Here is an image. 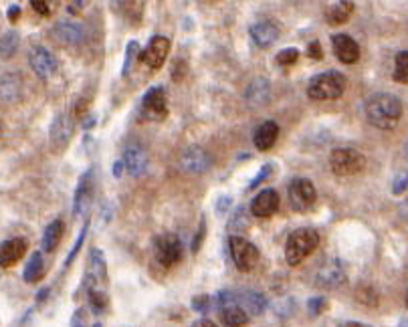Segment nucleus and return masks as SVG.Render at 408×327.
Wrapping results in <instances>:
<instances>
[{"instance_id":"f257e3e1","label":"nucleus","mask_w":408,"mask_h":327,"mask_svg":"<svg viewBox=\"0 0 408 327\" xmlns=\"http://www.w3.org/2000/svg\"><path fill=\"white\" fill-rule=\"evenodd\" d=\"M402 116V104L392 93H376L366 101V118L380 130H392Z\"/></svg>"},{"instance_id":"f03ea898","label":"nucleus","mask_w":408,"mask_h":327,"mask_svg":"<svg viewBox=\"0 0 408 327\" xmlns=\"http://www.w3.org/2000/svg\"><path fill=\"white\" fill-rule=\"evenodd\" d=\"M346 77L338 71H326V73L316 75L309 85H307V95L316 101H328V99H338L346 91Z\"/></svg>"},{"instance_id":"7ed1b4c3","label":"nucleus","mask_w":408,"mask_h":327,"mask_svg":"<svg viewBox=\"0 0 408 327\" xmlns=\"http://www.w3.org/2000/svg\"><path fill=\"white\" fill-rule=\"evenodd\" d=\"M319 245V235L311 228H297L293 230L288 238V245H285V259L291 267L299 265L302 261H305L309 254L318 249Z\"/></svg>"},{"instance_id":"20e7f679","label":"nucleus","mask_w":408,"mask_h":327,"mask_svg":"<svg viewBox=\"0 0 408 327\" xmlns=\"http://www.w3.org/2000/svg\"><path fill=\"white\" fill-rule=\"evenodd\" d=\"M366 166V158L358 149L335 148L330 154V168L335 176H352L362 172Z\"/></svg>"},{"instance_id":"39448f33","label":"nucleus","mask_w":408,"mask_h":327,"mask_svg":"<svg viewBox=\"0 0 408 327\" xmlns=\"http://www.w3.org/2000/svg\"><path fill=\"white\" fill-rule=\"evenodd\" d=\"M228 247H230V257H233V263L235 267L242 271V273H249L259 265V259L261 253L259 249L247 238L242 237H230L228 240Z\"/></svg>"},{"instance_id":"423d86ee","label":"nucleus","mask_w":408,"mask_h":327,"mask_svg":"<svg viewBox=\"0 0 408 327\" xmlns=\"http://www.w3.org/2000/svg\"><path fill=\"white\" fill-rule=\"evenodd\" d=\"M289 200H291V209L295 212H307L316 204V198H318V192H316V186L314 182L307 178H295L288 188Z\"/></svg>"},{"instance_id":"0eeeda50","label":"nucleus","mask_w":408,"mask_h":327,"mask_svg":"<svg viewBox=\"0 0 408 327\" xmlns=\"http://www.w3.org/2000/svg\"><path fill=\"white\" fill-rule=\"evenodd\" d=\"M154 251H156V259L160 265L164 267H172L176 263H180L182 259V240L176 235H160L156 238V245H154Z\"/></svg>"},{"instance_id":"6e6552de","label":"nucleus","mask_w":408,"mask_h":327,"mask_svg":"<svg viewBox=\"0 0 408 327\" xmlns=\"http://www.w3.org/2000/svg\"><path fill=\"white\" fill-rule=\"evenodd\" d=\"M142 111L146 118L154 119V121H162L168 118V97L164 87L156 85L146 91L144 99H142Z\"/></svg>"},{"instance_id":"1a4fd4ad","label":"nucleus","mask_w":408,"mask_h":327,"mask_svg":"<svg viewBox=\"0 0 408 327\" xmlns=\"http://www.w3.org/2000/svg\"><path fill=\"white\" fill-rule=\"evenodd\" d=\"M168 53H170V39L162 37V35H156L148 43L146 51L140 55V59L144 61L150 69H160L166 61Z\"/></svg>"},{"instance_id":"9d476101","label":"nucleus","mask_w":408,"mask_h":327,"mask_svg":"<svg viewBox=\"0 0 408 327\" xmlns=\"http://www.w3.org/2000/svg\"><path fill=\"white\" fill-rule=\"evenodd\" d=\"M30 69L41 79H51L57 71V61L47 51L45 47H32L29 55Z\"/></svg>"},{"instance_id":"9b49d317","label":"nucleus","mask_w":408,"mask_h":327,"mask_svg":"<svg viewBox=\"0 0 408 327\" xmlns=\"http://www.w3.org/2000/svg\"><path fill=\"white\" fill-rule=\"evenodd\" d=\"M73 130H75L73 118L67 116V113H61L59 118L53 121V125H51V146H53V149L63 152V149L67 148L69 142H71Z\"/></svg>"},{"instance_id":"f8f14e48","label":"nucleus","mask_w":408,"mask_h":327,"mask_svg":"<svg viewBox=\"0 0 408 327\" xmlns=\"http://www.w3.org/2000/svg\"><path fill=\"white\" fill-rule=\"evenodd\" d=\"M180 168L188 174H202L211 168V156L202 148L192 146V148L182 152Z\"/></svg>"},{"instance_id":"ddd939ff","label":"nucleus","mask_w":408,"mask_h":327,"mask_svg":"<svg viewBox=\"0 0 408 327\" xmlns=\"http://www.w3.org/2000/svg\"><path fill=\"white\" fill-rule=\"evenodd\" d=\"M344 279H346V273H344V267L338 259L326 261L318 271V277H316V281L321 289H335L338 285L344 283Z\"/></svg>"},{"instance_id":"4468645a","label":"nucleus","mask_w":408,"mask_h":327,"mask_svg":"<svg viewBox=\"0 0 408 327\" xmlns=\"http://www.w3.org/2000/svg\"><path fill=\"white\" fill-rule=\"evenodd\" d=\"M106 257H104V253L99 249H91L89 271H87V291L101 289V285L106 283Z\"/></svg>"},{"instance_id":"2eb2a0df","label":"nucleus","mask_w":408,"mask_h":327,"mask_svg":"<svg viewBox=\"0 0 408 327\" xmlns=\"http://www.w3.org/2000/svg\"><path fill=\"white\" fill-rule=\"evenodd\" d=\"M123 166L128 168V172L132 174V176H142L144 172H146V168H148V154H146V149L142 144H130L128 148H125V154H123Z\"/></svg>"},{"instance_id":"dca6fc26","label":"nucleus","mask_w":408,"mask_h":327,"mask_svg":"<svg viewBox=\"0 0 408 327\" xmlns=\"http://www.w3.org/2000/svg\"><path fill=\"white\" fill-rule=\"evenodd\" d=\"M277 210H279V194L271 190V188L259 192L255 196V200L251 202V212L257 218H269Z\"/></svg>"},{"instance_id":"f3484780","label":"nucleus","mask_w":408,"mask_h":327,"mask_svg":"<svg viewBox=\"0 0 408 327\" xmlns=\"http://www.w3.org/2000/svg\"><path fill=\"white\" fill-rule=\"evenodd\" d=\"M333 53L342 63H356L360 59V45L350 37V35H333L332 39Z\"/></svg>"},{"instance_id":"a211bd4d","label":"nucleus","mask_w":408,"mask_h":327,"mask_svg":"<svg viewBox=\"0 0 408 327\" xmlns=\"http://www.w3.org/2000/svg\"><path fill=\"white\" fill-rule=\"evenodd\" d=\"M25 253H27V240L25 238H11V240L2 242V247H0V267H13L23 259Z\"/></svg>"},{"instance_id":"6ab92c4d","label":"nucleus","mask_w":408,"mask_h":327,"mask_svg":"<svg viewBox=\"0 0 408 327\" xmlns=\"http://www.w3.org/2000/svg\"><path fill=\"white\" fill-rule=\"evenodd\" d=\"M251 39H253V43L261 49H267V47H271L277 39H279V29L269 23V20H259L255 25H251Z\"/></svg>"},{"instance_id":"aec40b11","label":"nucleus","mask_w":408,"mask_h":327,"mask_svg":"<svg viewBox=\"0 0 408 327\" xmlns=\"http://www.w3.org/2000/svg\"><path fill=\"white\" fill-rule=\"evenodd\" d=\"M55 37L59 39L63 45H79L85 39V30L81 25H77L73 20H59L55 25Z\"/></svg>"},{"instance_id":"412c9836","label":"nucleus","mask_w":408,"mask_h":327,"mask_svg":"<svg viewBox=\"0 0 408 327\" xmlns=\"http://www.w3.org/2000/svg\"><path fill=\"white\" fill-rule=\"evenodd\" d=\"M235 301L249 317H255L265 311V297L257 291H235Z\"/></svg>"},{"instance_id":"4be33fe9","label":"nucleus","mask_w":408,"mask_h":327,"mask_svg":"<svg viewBox=\"0 0 408 327\" xmlns=\"http://www.w3.org/2000/svg\"><path fill=\"white\" fill-rule=\"evenodd\" d=\"M269 97H271V87H269V81L263 79V77L255 79L245 91V99H247V104L251 105V107L267 105L269 104Z\"/></svg>"},{"instance_id":"5701e85b","label":"nucleus","mask_w":408,"mask_h":327,"mask_svg":"<svg viewBox=\"0 0 408 327\" xmlns=\"http://www.w3.org/2000/svg\"><path fill=\"white\" fill-rule=\"evenodd\" d=\"M93 172L87 170V174H83L81 176V182H79V186H77V192H75V206H73V212H75V216H81L87 206H89L91 202V196H93Z\"/></svg>"},{"instance_id":"b1692460","label":"nucleus","mask_w":408,"mask_h":327,"mask_svg":"<svg viewBox=\"0 0 408 327\" xmlns=\"http://www.w3.org/2000/svg\"><path fill=\"white\" fill-rule=\"evenodd\" d=\"M277 135H279V125L275 121H263L255 130L253 135V142H255V148L265 152V149H271L277 142Z\"/></svg>"},{"instance_id":"393cba45","label":"nucleus","mask_w":408,"mask_h":327,"mask_svg":"<svg viewBox=\"0 0 408 327\" xmlns=\"http://www.w3.org/2000/svg\"><path fill=\"white\" fill-rule=\"evenodd\" d=\"M20 87L23 81L16 73H6L0 77V101L6 104H15L16 99L20 97Z\"/></svg>"},{"instance_id":"a878e982","label":"nucleus","mask_w":408,"mask_h":327,"mask_svg":"<svg viewBox=\"0 0 408 327\" xmlns=\"http://www.w3.org/2000/svg\"><path fill=\"white\" fill-rule=\"evenodd\" d=\"M218 311H221L223 323L227 327H242L249 319H251V317L237 305V301H233V303H228L225 307H221Z\"/></svg>"},{"instance_id":"bb28decb","label":"nucleus","mask_w":408,"mask_h":327,"mask_svg":"<svg viewBox=\"0 0 408 327\" xmlns=\"http://www.w3.org/2000/svg\"><path fill=\"white\" fill-rule=\"evenodd\" d=\"M354 2H335L332 4L328 11H326V16H328V23L330 25H342V23H346L352 13H354Z\"/></svg>"},{"instance_id":"cd10ccee","label":"nucleus","mask_w":408,"mask_h":327,"mask_svg":"<svg viewBox=\"0 0 408 327\" xmlns=\"http://www.w3.org/2000/svg\"><path fill=\"white\" fill-rule=\"evenodd\" d=\"M63 233H65V224L63 221H53V223L47 226L45 237H43V249L45 253H53L59 245V240L63 238Z\"/></svg>"},{"instance_id":"c85d7f7f","label":"nucleus","mask_w":408,"mask_h":327,"mask_svg":"<svg viewBox=\"0 0 408 327\" xmlns=\"http://www.w3.org/2000/svg\"><path fill=\"white\" fill-rule=\"evenodd\" d=\"M45 275V263H43V254L35 253L30 257L29 265L25 269V281L37 283Z\"/></svg>"},{"instance_id":"c756f323","label":"nucleus","mask_w":408,"mask_h":327,"mask_svg":"<svg viewBox=\"0 0 408 327\" xmlns=\"http://www.w3.org/2000/svg\"><path fill=\"white\" fill-rule=\"evenodd\" d=\"M18 43H20V39H18V35H16L15 30L2 35V37H0V59H11V57H15Z\"/></svg>"},{"instance_id":"7c9ffc66","label":"nucleus","mask_w":408,"mask_h":327,"mask_svg":"<svg viewBox=\"0 0 408 327\" xmlns=\"http://www.w3.org/2000/svg\"><path fill=\"white\" fill-rule=\"evenodd\" d=\"M394 79L398 83H408V51H402L394 59Z\"/></svg>"},{"instance_id":"2f4dec72","label":"nucleus","mask_w":408,"mask_h":327,"mask_svg":"<svg viewBox=\"0 0 408 327\" xmlns=\"http://www.w3.org/2000/svg\"><path fill=\"white\" fill-rule=\"evenodd\" d=\"M87 293H89V303H91V307H93V311L95 313L104 311L107 305L106 293H104L101 289H93V291H87Z\"/></svg>"},{"instance_id":"473e14b6","label":"nucleus","mask_w":408,"mask_h":327,"mask_svg":"<svg viewBox=\"0 0 408 327\" xmlns=\"http://www.w3.org/2000/svg\"><path fill=\"white\" fill-rule=\"evenodd\" d=\"M137 53H140V45H137L136 41H132L128 49H125V63H123V75L130 73V69H132V61H136Z\"/></svg>"},{"instance_id":"72a5a7b5","label":"nucleus","mask_w":408,"mask_h":327,"mask_svg":"<svg viewBox=\"0 0 408 327\" xmlns=\"http://www.w3.org/2000/svg\"><path fill=\"white\" fill-rule=\"evenodd\" d=\"M297 59H299V51L297 49H283L277 55V63L279 65H293Z\"/></svg>"},{"instance_id":"f704fd0d","label":"nucleus","mask_w":408,"mask_h":327,"mask_svg":"<svg viewBox=\"0 0 408 327\" xmlns=\"http://www.w3.org/2000/svg\"><path fill=\"white\" fill-rule=\"evenodd\" d=\"M211 305H212L211 297H206V295H200V297H197L192 301V307H194V311L198 313H206L211 309Z\"/></svg>"},{"instance_id":"c9c22d12","label":"nucleus","mask_w":408,"mask_h":327,"mask_svg":"<svg viewBox=\"0 0 408 327\" xmlns=\"http://www.w3.org/2000/svg\"><path fill=\"white\" fill-rule=\"evenodd\" d=\"M269 174H271V164H265V166H263V170H259L257 176H255V178L251 180V184H249V188H251V190H253V188H257L259 184H261V182H263V180H265V178H267Z\"/></svg>"},{"instance_id":"e433bc0d","label":"nucleus","mask_w":408,"mask_h":327,"mask_svg":"<svg viewBox=\"0 0 408 327\" xmlns=\"http://www.w3.org/2000/svg\"><path fill=\"white\" fill-rule=\"evenodd\" d=\"M404 190H408V174H400L398 178L394 180L392 192L394 194H402Z\"/></svg>"},{"instance_id":"4c0bfd02","label":"nucleus","mask_w":408,"mask_h":327,"mask_svg":"<svg viewBox=\"0 0 408 327\" xmlns=\"http://www.w3.org/2000/svg\"><path fill=\"white\" fill-rule=\"evenodd\" d=\"M323 307H326V301L321 297H316L309 301V313H311V315H319Z\"/></svg>"},{"instance_id":"58836bf2","label":"nucleus","mask_w":408,"mask_h":327,"mask_svg":"<svg viewBox=\"0 0 408 327\" xmlns=\"http://www.w3.org/2000/svg\"><path fill=\"white\" fill-rule=\"evenodd\" d=\"M32 8H35V13H39V15H43V16H47L49 13H51L49 2H45V0H35V2H32Z\"/></svg>"},{"instance_id":"ea45409f","label":"nucleus","mask_w":408,"mask_h":327,"mask_svg":"<svg viewBox=\"0 0 408 327\" xmlns=\"http://www.w3.org/2000/svg\"><path fill=\"white\" fill-rule=\"evenodd\" d=\"M85 235H87V226H85V228L81 230V235H79V238H77L75 249H73V253H71V254H69V257H67V265H69V263H71V261L75 259V254L79 253V249H81V242H83V238H85Z\"/></svg>"},{"instance_id":"a19ab883","label":"nucleus","mask_w":408,"mask_h":327,"mask_svg":"<svg viewBox=\"0 0 408 327\" xmlns=\"http://www.w3.org/2000/svg\"><path fill=\"white\" fill-rule=\"evenodd\" d=\"M307 53H309V57H314V59H321V47H319L318 41H314L309 49H307Z\"/></svg>"},{"instance_id":"79ce46f5","label":"nucleus","mask_w":408,"mask_h":327,"mask_svg":"<svg viewBox=\"0 0 408 327\" xmlns=\"http://www.w3.org/2000/svg\"><path fill=\"white\" fill-rule=\"evenodd\" d=\"M87 111V99H79L75 105V118H83Z\"/></svg>"},{"instance_id":"37998d69","label":"nucleus","mask_w":408,"mask_h":327,"mask_svg":"<svg viewBox=\"0 0 408 327\" xmlns=\"http://www.w3.org/2000/svg\"><path fill=\"white\" fill-rule=\"evenodd\" d=\"M204 228H206V224H204V221H202V224H200V233L197 235V238H194V242H192V251L197 253L198 247H200V240H202V237H204Z\"/></svg>"},{"instance_id":"c03bdc74","label":"nucleus","mask_w":408,"mask_h":327,"mask_svg":"<svg viewBox=\"0 0 408 327\" xmlns=\"http://www.w3.org/2000/svg\"><path fill=\"white\" fill-rule=\"evenodd\" d=\"M192 327H218L211 319H198L197 323H192Z\"/></svg>"},{"instance_id":"a18cd8bd","label":"nucleus","mask_w":408,"mask_h":327,"mask_svg":"<svg viewBox=\"0 0 408 327\" xmlns=\"http://www.w3.org/2000/svg\"><path fill=\"white\" fill-rule=\"evenodd\" d=\"M18 16H20V6H13V8L8 11V18H11V20H16Z\"/></svg>"},{"instance_id":"49530a36","label":"nucleus","mask_w":408,"mask_h":327,"mask_svg":"<svg viewBox=\"0 0 408 327\" xmlns=\"http://www.w3.org/2000/svg\"><path fill=\"white\" fill-rule=\"evenodd\" d=\"M121 172H123V162L113 164V176L118 178V176H121Z\"/></svg>"},{"instance_id":"de8ad7c7","label":"nucleus","mask_w":408,"mask_h":327,"mask_svg":"<svg viewBox=\"0 0 408 327\" xmlns=\"http://www.w3.org/2000/svg\"><path fill=\"white\" fill-rule=\"evenodd\" d=\"M340 327H370V326H366V323H358V321H348V323H344V326H340Z\"/></svg>"},{"instance_id":"09e8293b","label":"nucleus","mask_w":408,"mask_h":327,"mask_svg":"<svg viewBox=\"0 0 408 327\" xmlns=\"http://www.w3.org/2000/svg\"><path fill=\"white\" fill-rule=\"evenodd\" d=\"M83 6V2H73L71 4V8H69V13H79V8Z\"/></svg>"},{"instance_id":"8fccbe9b","label":"nucleus","mask_w":408,"mask_h":327,"mask_svg":"<svg viewBox=\"0 0 408 327\" xmlns=\"http://www.w3.org/2000/svg\"><path fill=\"white\" fill-rule=\"evenodd\" d=\"M79 317H81V311H77L75 319H73V327H85L83 323H81V319H79Z\"/></svg>"},{"instance_id":"3c124183","label":"nucleus","mask_w":408,"mask_h":327,"mask_svg":"<svg viewBox=\"0 0 408 327\" xmlns=\"http://www.w3.org/2000/svg\"><path fill=\"white\" fill-rule=\"evenodd\" d=\"M400 327H408V319H402V321H400Z\"/></svg>"},{"instance_id":"603ef678","label":"nucleus","mask_w":408,"mask_h":327,"mask_svg":"<svg viewBox=\"0 0 408 327\" xmlns=\"http://www.w3.org/2000/svg\"><path fill=\"white\" fill-rule=\"evenodd\" d=\"M404 301H407V307H408V291H407V299H404Z\"/></svg>"},{"instance_id":"864d4df0","label":"nucleus","mask_w":408,"mask_h":327,"mask_svg":"<svg viewBox=\"0 0 408 327\" xmlns=\"http://www.w3.org/2000/svg\"><path fill=\"white\" fill-rule=\"evenodd\" d=\"M93 327H101V326H99V323H95V326H93Z\"/></svg>"},{"instance_id":"5fc2aeb1","label":"nucleus","mask_w":408,"mask_h":327,"mask_svg":"<svg viewBox=\"0 0 408 327\" xmlns=\"http://www.w3.org/2000/svg\"><path fill=\"white\" fill-rule=\"evenodd\" d=\"M407 158H408V144H407Z\"/></svg>"},{"instance_id":"6e6d98bb","label":"nucleus","mask_w":408,"mask_h":327,"mask_svg":"<svg viewBox=\"0 0 408 327\" xmlns=\"http://www.w3.org/2000/svg\"><path fill=\"white\" fill-rule=\"evenodd\" d=\"M407 206H408V202H407Z\"/></svg>"}]
</instances>
